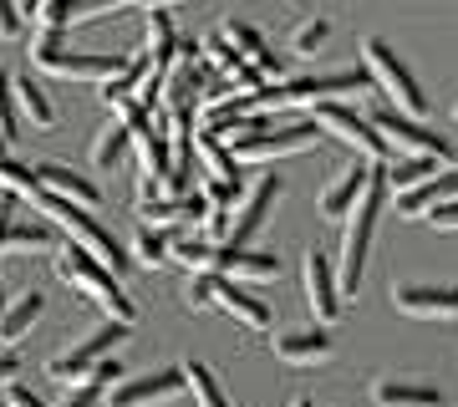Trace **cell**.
<instances>
[{
    "label": "cell",
    "instance_id": "5b68a950",
    "mask_svg": "<svg viewBox=\"0 0 458 407\" xmlns=\"http://www.w3.org/2000/svg\"><path fill=\"white\" fill-rule=\"evenodd\" d=\"M377 87L372 72H327V77H291L280 87H265L260 107H321V102H336L346 92H367Z\"/></svg>",
    "mask_w": 458,
    "mask_h": 407
},
{
    "label": "cell",
    "instance_id": "7dc6e473",
    "mask_svg": "<svg viewBox=\"0 0 458 407\" xmlns=\"http://www.w3.org/2000/svg\"><path fill=\"white\" fill-rule=\"evenodd\" d=\"M16 204H21V199L11 194V189H0V240H5V229L16 225Z\"/></svg>",
    "mask_w": 458,
    "mask_h": 407
},
{
    "label": "cell",
    "instance_id": "d4e9b609",
    "mask_svg": "<svg viewBox=\"0 0 458 407\" xmlns=\"http://www.w3.org/2000/svg\"><path fill=\"white\" fill-rule=\"evenodd\" d=\"M194 153H199V163L209 168V179H219V183H240V163H234V153H229L225 138H214V132L199 128V132H194Z\"/></svg>",
    "mask_w": 458,
    "mask_h": 407
},
{
    "label": "cell",
    "instance_id": "8d00e7d4",
    "mask_svg": "<svg viewBox=\"0 0 458 407\" xmlns=\"http://www.w3.org/2000/svg\"><path fill=\"white\" fill-rule=\"evenodd\" d=\"M327 36H331V21H327V16H311V21H301V26L291 31V51H301V56H316Z\"/></svg>",
    "mask_w": 458,
    "mask_h": 407
},
{
    "label": "cell",
    "instance_id": "4dcf8cb0",
    "mask_svg": "<svg viewBox=\"0 0 458 407\" xmlns=\"http://www.w3.org/2000/svg\"><path fill=\"white\" fill-rule=\"evenodd\" d=\"M183 377H189V392H194V407H229L219 377L204 367V361H183Z\"/></svg>",
    "mask_w": 458,
    "mask_h": 407
},
{
    "label": "cell",
    "instance_id": "3957f363",
    "mask_svg": "<svg viewBox=\"0 0 458 407\" xmlns=\"http://www.w3.org/2000/svg\"><path fill=\"white\" fill-rule=\"evenodd\" d=\"M382 199H387V174L377 168L372 189L361 194V204L346 214V234H342V260H336V276H342V295H357L361 270H367V250H372L377 234V214H382Z\"/></svg>",
    "mask_w": 458,
    "mask_h": 407
},
{
    "label": "cell",
    "instance_id": "bcb514c9",
    "mask_svg": "<svg viewBox=\"0 0 458 407\" xmlns=\"http://www.w3.org/2000/svg\"><path fill=\"white\" fill-rule=\"evenodd\" d=\"M21 372H26V367H21V357H11V352H5V357H0V392H5V387H16Z\"/></svg>",
    "mask_w": 458,
    "mask_h": 407
},
{
    "label": "cell",
    "instance_id": "44dd1931",
    "mask_svg": "<svg viewBox=\"0 0 458 407\" xmlns=\"http://www.w3.org/2000/svg\"><path fill=\"white\" fill-rule=\"evenodd\" d=\"M219 36H225V41L240 51L250 66H260L265 77H280V72H285V66H280V56L265 47V36L255 31V26H245V21H225V26H219Z\"/></svg>",
    "mask_w": 458,
    "mask_h": 407
},
{
    "label": "cell",
    "instance_id": "4316f807",
    "mask_svg": "<svg viewBox=\"0 0 458 407\" xmlns=\"http://www.w3.org/2000/svg\"><path fill=\"white\" fill-rule=\"evenodd\" d=\"M41 310H47V295H41V291L21 295L16 306H5V316H0V342H5V346L21 342V336L36 326V316H41Z\"/></svg>",
    "mask_w": 458,
    "mask_h": 407
},
{
    "label": "cell",
    "instance_id": "4fadbf2b",
    "mask_svg": "<svg viewBox=\"0 0 458 407\" xmlns=\"http://www.w3.org/2000/svg\"><path fill=\"white\" fill-rule=\"evenodd\" d=\"M316 123H295V128H270L260 138H245V143H229L234 163H270V158H285V153H306L316 143Z\"/></svg>",
    "mask_w": 458,
    "mask_h": 407
},
{
    "label": "cell",
    "instance_id": "f6af8a7d",
    "mask_svg": "<svg viewBox=\"0 0 458 407\" xmlns=\"http://www.w3.org/2000/svg\"><path fill=\"white\" fill-rule=\"evenodd\" d=\"M5 407H47V403H41L26 382H16V387H5Z\"/></svg>",
    "mask_w": 458,
    "mask_h": 407
},
{
    "label": "cell",
    "instance_id": "9c48e42d",
    "mask_svg": "<svg viewBox=\"0 0 458 407\" xmlns=\"http://www.w3.org/2000/svg\"><path fill=\"white\" fill-rule=\"evenodd\" d=\"M372 128L387 138V148H393L397 158H443V163H454V153H448V143H443L438 132H428L418 117H403L397 107L372 113Z\"/></svg>",
    "mask_w": 458,
    "mask_h": 407
},
{
    "label": "cell",
    "instance_id": "2e32d148",
    "mask_svg": "<svg viewBox=\"0 0 458 407\" xmlns=\"http://www.w3.org/2000/svg\"><path fill=\"white\" fill-rule=\"evenodd\" d=\"M336 352L327 326H306V331H280L276 336V357L285 367H316V361H327Z\"/></svg>",
    "mask_w": 458,
    "mask_h": 407
},
{
    "label": "cell",
    "instance_id": "ac0fdd59",
    "mask_svg": "<svg viewBox=\"0 0 458 407\" xmlns=\"http://www.w3.org/2000/svg\"><path fill=\"white\" fill-rule=\"evenodd\" d=\"M204 72H199V62H174V72L164 77V113L179 117V113H194L199 102H204Z\"/></svg>",
    "mask_w": 458,
    "mask_h": 407
},
{
    "label": "cell",
    "instance_id": "5bb4252c",
    "mask_svg": "<svg viewBox=\"0 0 458 407\" xmlns=\"http://www.w3.org/2000/svg\"><path fill=\"white\" fill-rule=\"evenodd\" d=\"M393 306L412 321H458V285H397Z\"/></svg>",
    "mask_w": 458,
    "mask_h": 407
},
{
    "label": "cell",
    "instance_id": "681fc988",
    "mask_svg": "<svg viewBox=\"0 0 458 407\" xmlns=\"http://www.w3.org/2000/svg\"><path fill=\"white\" fill-rule=\"evenodd\" d=\"M21 5V16H31V11H41V0H16Z\"/></svg>",
    "mask_w": 458,
    "mask_h": 407
},
{
    "label": "cell",
    "instance_id": "7c38bea8",
    "mask_svg": "<svg viewBox=\"0 0 458 407\" xmlns=\"http://www.w3.org/2000/svg\"><path fill=\"white\" fill-rule=\"evenodd\" d=\"M189 392V377L183 367H168V372H148V377H123L113 392H107V407H153Z\"/></svg>",
    "mask_w": 458,
    "mask_h": 407
},
{
    "label": "cell",
    "instance_id": "603a6c76",
    "mask_svg": "<svg viewBox=\"0 0 458 407\" xmlns=\"http://www.w3.org/2000/svg\"><path fill=\"white\" fill-rule=\"evenodd\" d=\"M123 372H128V367H117V361L107 357V361L98 367V372L87 377V382H77V387H66L62 407H102V403H107V392H113L117 382H123Z\"/></svg>",
    "mask_w": 458,
    "mask_h": 407
},
{
    "label": "cell",
    "instance_id": "c3c4849f",
    "mask_svg": "<svg viewBox=\"0 0 458 407\" xmlns=\"http://www.w3.org/2000/svg\"><path fill=\"white\" fill-rule=\"evenodd\" d=\"M138 5H148V11H168V5H179V0H138Z\"/></svg>",
    "mask_w": 458,
    "mask_h": 407
},
{
    "label": "cell",
    "instance_id": "ba28073f",
    "mask_svg": "<svg viewBox=\"0 0 458 407\" xmlns=\"http://www.w3.org/2000/svg\"><path fill=\"white\" fill-rule=\"evenodd\" d=\"M311 123L316 128H327L331 138H342V143H352L367 163H382L393 148H387V138L372 128V117H361L357 107H346V102H321V107H311Z\"/></svg>",
    "mask_w": 458,
    "mask_h": 407
},
{
    "label": "cell",
    "instance_id": "db71d44e",
    "mask_svg": "<svg viewBox=\"0 0 458 407\" xmlns=\"http://www.w3.org/2000/svg\"><path fill=\"white\" fill-rule=\"evenodd\" d=\"M454 123H458V107H454Z\"/></svg>",
    "mask_w": 458,
    "mask_h": 407
},
{
    "label": "cell",
    "instance_id": "7402d4cb",
    "mask_svg": "<svg viewBox=\"0 0 458 407\" xmlns=\"http://www.w3.org/2000/svg\"><path fill=\"white\" fill-rule=\"evenodd\" d=\"M179 26H174V21H168V11H148V62H153V72H158V77H168V72H174V62H179Z\"/></svg>",
    "mask_w": 458,
    "mask_h": 407
},
{
    "label": "cell",
    "instance_id": "83f0119b",
    "mask_svg": "<svg viewBox=\"0 0 458 407\" xmlns=\"http://www.w3.org/2000/svg\"><path fill=\"white\" fill-rule=\"evenodd\" d=\"M16 107H21V117H26L31 128H51V123H56V107H51V98L31 81V72L16 77Z\"/></svg>",
    "mask_w": 458,
    "mask_h": 407
},
{
    "label": "cell",
    "instance_id": "30bf717a",
    "mask_svg": "<svg viewBox=\"0 0 458 407\" xmlns=\"http://www.w3.org/2000/svg\"><path fill=\"white\" fill-rule=\"evenodd\" d=\"M301 280H306V306H311L316 326H331L342 316V276H336V265H331L321 250H306Z\"/></svg>",
    "mask_w": 458,
    "mask_h": 407
},
{
    "label": "cell",
    "instance_id": "277c9868",
    "mask_svg": "<svg viewBox=\"0 0 458 407\" xmlns=\"http://www.w3.org/2000/svg\"><path fill=\"white\" fill-rule=\"evenodd\" d=\"M31 62L47 77H66V81H113L128 72L123 56H102V51H66V31H41L31 47Z\"/></svg>",
    "mask_w": 458,
    "mask_h": 407
},
{
    "label": "cell",
    "instance_id": "816d5d0a",
    "mask_svg": "<svg viewBox=\"0 0 458 407\" xmlns=\"http://www.w3.org/2000/svg\"><path fill=\"white\" fill-rule=\"evenodd\" d=\"M291 407H311V403H306V397H295V403H291Z\"/></svg>",
    "mask_w": 458,
    "mask_h": 407
},
{
    "label": "cell",
    "instance_id": "8fae6325",
    "mask_svg": "<svg viewBox=\"0 0 458 407\" xmlns=\"http://www.w3.org/2000/svg\"><path fill=\"white\" fill-rule=\"evenodd\" d=\"M280 174H260L255 179V189H250L245 199H240V214L229 219V234H225V250H245L255 234H260V225H265V214H270V204L280 199Z\"/></svg>",
    "mask_w": 458,
    "mask_h": 407
},
{
    "label": "cell",
    "instance_id": "f5cc1de1",
    "mask_svg": "<svg viewBox=\"0 0 458 407\" xmlns=\"http://www.w3.org/2000/svg\"><path fill=\"white\" fill-rule=\"evenodd\" d=\"M0 316H5V291H0Z\"/></svg>",
    "mask_w": 458,
    "mask_h": 407
},
{
    "label": "cell",
    "instance_id": "1f68e13d",
    "mask_svg": "<svg viewBox=\"0 0 458 407\" xmlns=\"http://www.w3.org/2000/svg\"><path fill=\"white\" fill-rule=\"evenodd\" d=\"M438 163H443V158H397L393 168H387V189H397V194H408V189H418L423 179L443 174Z\"/></svg>",
    "mask_w": 458,
    "mask_h": 407
},
{
    "label": "cell",
    "instance_id": "836d02e7",
    "mask_svg": "<svg viewBox=\"0 0 458 407\" xmlns=\"http://www.w3.org/2000/svg\"><path fill=\"white\" fill-rule=\"evenodd\" d=\"M128 143H138L128 123H113V128H102V138L92 143V163H98V168H113V163L123 158V148H128Z\"/></svg>",
    "mask_w": 458,
    "mask_h": 407
},
{
    "label": "cell",
    "instance_id": "9a60e30c",
    "mask_svg": "<svg viewBox=\"0 0 458 407\" xmlns=\"http://www.w3.org/2000/svg\"><path fill=\"white\" fill-rule=\"evenodd\" d=\"M372 179H377V163H352V168H342V179L321 194V204H316V209L327 214V219H346V214L361 204V194L372 189Z\"/></svg>",
    "mask_w": 458,
    "mask_h": 407
},
{
    "label": "cell",
    "instance_id": "d6a6232c",
    "mask_svg": "<svg viewBox=\"0 0 458 407\" xmlns=\"http://www.w3.org/2000/svg\"><path fill=\"white\" fill-rule=\"evenodd\" d=\"M128 250H132V260H138V265H148V270H158V265H168V260H174V244H168L164 240V229H138V234H132V244H128Z\"/></svg>",
    "mask_w": 458,
    "mask_h": 407
},
{
    "label": "cell",
    "instance_id": "ab89813d",
    "mask_svg": "<svg viewBox=\"0 0 458 407\" xmlns=\"http://www.w3.org/2000/svg\"><path fill=\"white\" fill-rule=\"evenodd\" d=\"M214 270H204V276H194L189 280V291H183V306L189 310H204V306H214Z\"/></svg>",
    "mask_w": 458,
    "mask_h": 407
},
{
    "label": "cell",
    "instance_id": "f1b7e54d",
    "mask_svg": "<svg viewBox=\"0 0 458 407\" xmlns=\"http://www.w3.org/2000/svg\"><path fill=\"white\" fill-rule=\"evenodd\" d=\"M174 260L189 265L194 276H204V270L219 276V270H225V244H209V240H194V234H189V240H174Z\"/></svg>",
    "mask_w": 458,
    "mask_h": 407
},
{
    "label": "cell",
    "instance_id": "ffe728a7",
    "mask_svg": "<svg viewBox=\"0 0 458 407\" xmlns=\"http://www.w3.org/2000/svg\"><path fill=\"white\" fill-rule=\"evenodd\" d=\"M36 179H41V189L56 199H72L77 209H98L102 194H98V183L82 179V174H72V168H62V163H36Z\"/></svg>",
    "mask_w": 458,
    "mask_h": 407
},
{
    "label": "cell",
    "instance_id": "6da1fadb",
    "mask_svg": "<svg viewBox=\"0 0 458 407\" xmlns=\"http://www.w3.org/2000/svg\"><path fill=\"white\" fill-rule=\"evenodd\" d=\"M56 276H62L72 291H82L87 301H98V306L107 310V321H128V326H132V316H138L132 295L117 285V276L98 260V255H87L82 244L66 240L62 250H56Z\"/></svg>",
    "mask_w": 458,
    "mask_h": 407
},
{
    "label": "cell",
    "instance_id": "8992f818",
    "mask_svg": "<svg viewBox=\"0 0 458 407\" xmlns=\"http://www.w3.org/2000/svg\"><path fill=\"white\" fill-rule=\"evenodd\" d=\"M361 56H367V72H372V81L393 98V107L403 117H423L428 113V98L423 87H418V77L408 72V62H397V51L382 41V36H367L361 41Z\"/></svg>",
    "mask_w": 458,
    "mask_h": 407
},
{
    "label": "cell",
    "instance_id": "7a4b0ae2",
    "mask_svg": "<svg viewBox=\"0 0 458 407\" xmlns=\"http://www.w3.org/2000/svg\"><path fill=\"white\" fill-rule=\"evenodd\" d=\"M36 209L47 214L51 225H62L72 244H82L87 255H98V260L107 265L113 276H123V270L132 265V255L113 240V234H107V229L98 225V219H92V209H77L72 199H56V194H41V199H36Z\"/></svg>",
    "mask_w": 458,
    "mask_h": 407
},
{
    "label": "cell",
    "instance_id": "60d3db41",
    "mask_svg": "<svg viewBox=\"0 0 458 407\" xmlns=\"http://www.w3.org/2000/svg\"><path fill=\"white\" fill-rule=\"evenodd\" d=\"M128 0H72L66 11H72V21H92V16H107V11H123Z\"/></svg>",
    "mask_w": 458,
    "mask_h": 407
},
{
    "label": "cell",
    "instance_id": "7bdbcfd3",
    "mask_svg": "<svg viewBox=\"0 0 458 407\" xmlns=\"http://www.w3.org/2000/svg\"><path fill=\"white\" fill-rule=\"evenodd\" d=\"M428 225H433V229H443V234H458V199L438 204V209L428 214Z\"/></svg>",
    "mask_w": 458,
    "mask_h": 407
},
{
    "label": "cell",
    "instance_id": "52a82bcc",
    "mask_svg": "<svg viewBox=\"0 0 458 407\" xmlns=\"http://www.w3.org/2000/svg\"><path fill=\"white\" fill-rule=\"evenodd\" d=\"M132 331H128V321H107V326H98L92 336H82L77 346H66L62 357H51V367H47V377H56L62 387H77V382H87V377L98 372L102 361L113 357L117 346L128 342Z\"/></svg>",
    "mask_w": 458,
    "mask_h": 407
},
{
    "label": "cell",
    "instance_id": "f546056e",
    "mask_svg": "<svg viewBox=\"0 0 458 407\" xmlns=\"http://www.w3.org/2000/svg\"><path fill=\"white\" fill-rule=\"evenodd\" d=\"M0 189H11L16 199H31V204H36L41 194H47V189H41V179H36L31 163H16L11 153L0 158Z\"/></svg>",
    "mask_w": 458,
    "mask_h": 407
},
{
    "label": "cell",
    "instance_id": "e575fe53",
    "mask_svg": "<svg viewBox=\"0 0 458 407\" xmlns=\"http://www.w3.org/2000/svg\"><path fill=\"white\" fill-rule=\"evenodd\" d=\"M138 214H143L148 229H164V225H174V219H189V199L158 194V199H148V204H138Z\"/></svg>",
    "mask_w": 458,
    "mask_h": 407
},
{
    "label": "cell",
    "instance_id": "cb8c5ba5",
    "mask_svg": "<svg viewBox=\"0 0 458 407\" xmlns=\"http://www.w3.org/2000/svg\"><path fill=\"white\" fill-rule=\"evenodd\" d=\"M372 403L377 407H448L438 387L423 382H372Z\"/></svg>",
    "mask_w": 458,
    "mask_h": 407
},
{
    "label": "cell",
    "instance_id": "d6986e66",
    "mask_svg": "<svg viewBox=\"0 0 458 407\" xmlns=\"http://www.w3.org/2000/svg\"><path fill=\"white\" fill-rule=\"evenodd\" d=\"M214 306L229 310V316H234L240 326H250V331H265V326H270V306H265V301H255L240 280H229V276L214 280Z\"/></svg>",
    "mask_w": 458,
    "mask_h": 407
},
{
    "label": "cell",
    "instance_id": "f907efd6",
    "mask_svg": "<svg viewBox=\"0 0 458 407\" xmlns=\"http://www.w3.org/2000/svg\"><path fill=\"white\" fill-rule=\"evenodd\" d=\"M5 153H11V143H5V132H0V158H5Z\"/></svg>",
    "mask_w": 458,
    "mask_h": 407
},
{
    "label": "cell",
    "instance_id": "484cf974",
    "mask_svg": "<svg viewBox=\"0 0 458 407\" xmlns=\"http://www.w3.org/2000/svg\"><path fill=\"white\" fill-rule=\"evenodd\" d=\"M219 276L270 280V276H280V255H270V250H225V270H219Z\"/></svg>",
    "mask_w": 458,
    "mask_h": 407
},
{
    "label": "cell",
    "instance_id": "e0dca14e",
    "mask_svg": "<svg viewBox=\"0 0 458 407\" xmlns=\"http://www.w3.org/2000/svg\"><path fill=\"white\" fill-rule=\"evenodd\" d=\"M448 199H458V163H448L443 174L423 179L418 189H408V194H397V214H408V219H428V214L438 209V204H448Z\"/></svg>",
    "mask_w": 458,
    "mask_h": 407
},
{
    "label": "cell",
    "instance_id": "74e56055",
    "mask_svg": "<svg viewBox=\"0 0 458 407\" xmlns=\"http://www.w3.org/2000/svg\"><path fill=\"white\" fill-rule=\"evenodd\" d=\"M204 56H209V62L219 66L225 77H240V66H250L245 56H240V51H234V47L225 41V36H204Z\"/></svg>",
    "mask_w": 458,
    "mask_h": 407
},
{
    "label": "cell",
    "instance_id": "ee69618b",
    "mask_svg": "<svg viewBox=\"0 0 458 407\" xmlns=\"http://www.w3.org/2000/svg\"><path fill=\"white\" fill-rule=\"evenodd\" d=\"M234 194H240V183H219V179H209V204L219 214L229 209V204H234Z\"/></svg>",
    "mask_w": 458,
    "mask_h": 407
},
{
    "label": "cell",
    "instance_id": "b9f144b4",
    "mask_svg": "<svg viewBox=\"0 0 458 407\" xmlns=\"http://www.w3.org/2000/svg\"><path fill=\"white\" fill-rule=\"evenodd\" d=\"M21 21H26V16H21L16 0H0V41H16V36H21Z\"/></svg>",
    "mask_w": 458,
    "mask_h": 407
},
{
    "label": "cell",
    "instance_id": "f35d334b",
    "mask_svg": "<svg viewBox=\"0 0 458 407\" xmlns=\"http://www.w3.org/2000/svg\"><path fill=\"white\" fill-rule=\"evenodd\" d=\"M16 117H21V107H16V77H5L0 72V132H5V143H16Z\"/></svg>",
    "mask_w": 458,
    "mask_h": 407
},
{
    "label": "cell",
    "instance_id": "d590c367",
    "mask_svg": "<svg viewBox=\"0 0 458 407\" xmlns=\"http://www.w3.org/2000/svg\"><path fill=\"white\" fill-rule=\"evenodd\" d=\"M0 250H11V255H26V250H51V229L47 225H11L5 229V240Z\"/></svg>",
    "mask_w": 458,
    "mask_h": 407
}]
</instances>
